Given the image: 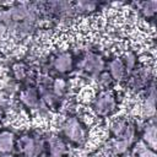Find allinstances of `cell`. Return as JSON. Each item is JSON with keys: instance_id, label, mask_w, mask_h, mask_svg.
Returning <instances> with one entry per match:
<instances>
[{"instance_id": "obj_1", "label": "cell", "mask_w": 157, "mask_h": 157, "mask_svg": "<svg viewBox=\"0 0 157 157\" xmlns=\"http://www.w3.org/2000/svg\"><path fill=\"white\" fill-rule=\"evenodd\" d=\"M64 132L67 137H70L72 141H81L83 137V132L82 129L80 126V124L77 123L76 119H70L65 125H64Z\"/></svg>"}, {"instance_id": "obj_2", "label": "cell", "mask_w": 157, "mask_h": 157, "mask_svg": "<svg viewBox=\"0 0 157 157\" xmlns=\"http://www.w3.org/2000/svg\"><path fill=\"white\" fill-rule=\"evenodd\" d=\"M96 110L99 114H107L109 113L114 107V99L109 93H102L97 101H96Z\"/></svg>"}, {"instance_id": "obj_3", "label": "cell", "mask_w": 157, "mask_h": 157, "mask_svg": "<svg viewBox=\"0 0 157 157\" xmlns=\"http://www.w3.org/2000/svg\"><path fill=\"white\" fill-rule=\"evenodd\" d=\"M54 65L59 71H66L71 67V56L69 54H61L55 59Z\"/></svg>"}, {"instance_id": "obj_4", "label": "cell", "mask_w": 157, "mask_h": 157, "mask_svg": "<svg viewBox=\"0 0 157 157\" xmlns=\"http://www.w3.org/2000/svg\"><path fill=\"white\" fill-rule=\"evenodd\" d=\"M13 145V139H12V134L10 132H1L0 134V151L2 152H7L11 151Z\"/></svg>"}, {"instance_id": "obj_5", "label": "cell", "mask_w": 157, "mask_h": 157, "mask_svg": "<svg viewBox=\"0 0 157 157\" xmlns=\"http://www.w3.org/2000/svg\"><path fill=\"white\" fill-rule=\"evenodd\" d=\"M85 67H86V70H88L91 72H98L102 69V61L97 56H90L86 60Z\"/></svg>"}, {"instance_id": "obj_6", "label": "cell", "mask_w": 157, "mask_h": 157, "mask_svg": "<svg viewBox=\"0 0 157 157\" xmlns=\"http://www.w3.org/2000/svg\"><path fill=\"white\" fill-rule=\"evenodd\" d=\"M64 150H65L64 144L60 140L52 141V144H50V153H52V157H60L63 155Z\"/></svg>"}, {"instance_id": "obj_7", "label": "cell", "mask_w": 157, "mask_h": 157, "mask_svg": "<svg viewBox=\"0 0 157 157\" xmlns=\"http://www.w3.org/2000/svg\"><path fill=\"white\" fill-rule=\"evenodd\" d=\"M110 72L112 75L115 77V78H121L123 74H124V67H123V64L119 61V60H114L112 61L110 64Z\"/></svg>"}, {"instance_id": "obj_8", "label": "cell", "mask_w": 157, "mask_h": 157, "mask_svg": "<svg viewBox=\"0 0 157 157\" xmlns=\"http://www.w3.org/2000/svg\"><path fill=\"white\" fill-rule=\"evenodd\" d=\"M23 99H25V102L28 105H34L37 103V96H36V93L33 91H29V90L23 94Z\"/></svg>"}, {"instance_id": "obj_9", "label": "cell", "mask_w": 157, "mask_h": 157, "mask_svg": "<svg viewBox=\"0 0 157 157\" xmlns=\"http://www.w3.org/2000/svg\"><path fill=\"white\" fill-rule=\"evenodd\" d=\"M145 136H146L145 139L147 140V142H148L152 147H155V128H153V126H151V129H147Z\"/></svg>"}, {"instance_id": "obj_10", "label": "cell", "mask_w": 157, "mask_h": 157, "mask_svg": "<svg viewBox=\"0 0 157 157\" xmlns=\"http://www.w3.org/2000/svg\"><path fill=\"white\" fill-rule=\"evenodd\" d=\"M112 129H113V131H114L117 135H120V134H121V131H123L124 129H126V128H125V124H124V121L119 120V121H115V123L113 124Z\"/></svg>"}, {"instance_id": "obj_11", "label": "cell", "mask_w": 157, "mask_h": 157, "mask_svg": "<svg viewBox=\"0 0 157 157\" xmlns=\"http://www.w3.org/2000/svg\"><path fill=\"white\" fill-rule=\"evenodd\" d=\"M15 74L18 78H22L25 76V70H23V66L22 65H16L15 66Z\"/></svg>"}, {"instance_id": "obj_12", "label": "cell", "mask_w": 157, "mask_h": 157, "mask_svg": "<svg viewBox=\"0 0 157 157\" xmlns=\"http://www.w3.org/2000/svg\"><path fill=\"white\" fill-rule=\"evenodd\" d=\"M54 87H55V91L56 92H61L63 91V87H64V82L63 81H55Z\"/></svg>"}, {"instance_id": "obj_13", "label": "cell", "mask_w": 157, "mask_h": 157, "mask_svg": "<svg viewBox=\"0 0 157 157\" xmlns=\"http://www.w3.org/2000/svg\"><path fill=\"white\" fill-rule=\"evenodd\" d=\"M134 61H135V60H134V55H132V54H129V55H128V66L131 67V66L134 65Z\"/></svg>"}, {"instance_id": "obj_14", "label": "cell", "mask_w": 157, "mask_h": 157, "mask_svg": "<svg viewBox=\"0 0 157 157\" xmlns=\"http://www.w3.org/2000/svg\"><path fill=\"white\" fill-rule=\"evenodd\" d=\"M1 157H11V156H1Z\"/></svg>"}]
</instances>
